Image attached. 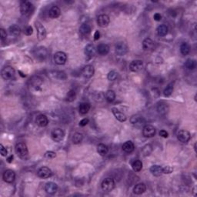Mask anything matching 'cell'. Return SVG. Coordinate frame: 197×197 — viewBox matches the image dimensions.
<instances>
[{"instance_id":"cell-1","label":"cell","mask_w":197,"mask_h":197,"mask_svg":"<svg viewBox=\"0 0 197 197\" xmlns=\"http://www.w3.org/2000/svg\"><path fill=\"white\" fill-rule=\"evenodd\" d=\"M16 152L19 158L26 160L28 158V151L27 146L24 142H19L16 146Z\"/></svg>"},{"instance_id":"cell-2","label":"cell","mask_w":197,"mask_h":197,"mask_svg":"<svg viewBox=\"0 0 197 197\" xmlns=\"http://www.w3.org/2000/svg\"><path fill=\"white\" fill-rule=\"evenodd\" d=\"M15 74H16V73H15L14 68H13L10 66H5L2 70V72H1L2 77L5 80H11V79H13L15 77Z\"/></svg>"},{"instance_id":"cell-3","label":"cell","mask_w":197,"mask_h":197,"mask_svg":"<svg viewBox=\"0 0 197 197\" xmlns=\"http://www.w3.org/2000/svg\"><path fill=\"white\" fill-rule=\"evenodd\" d=\"M35 26L36 28L37 32V38L40 41L45 40L46 37V29L44 27V25L40 22H35Z\"/></svg>"},{"instance_id":"cell-4","label":"cell","mask_w":197,"mask_h":197,"mask_svg":"<svg viewBox=\"0 0 197 197\" xmlns=\"http://www.w3.org/2000/svg\"><path fill=\"white\" fill-rule=\"evenodd\" d=\"M51 137H52V140L55 141V142H61L65 137L64 131H63V129H59V128L54 129L52 131V133H51Z\"/></svg>"},{"instance_id":"cell-5","label":"cell","mask_w":197,"mask_h":197,"mask_svg":"<svg viewBox=\"0 0 197 197\" xmlns=\"http://www.w3.org/2000/svg\"><path fill=\"white\" fill-rule=\"evenodd\" d=\"M32 10V5L30 2L23 1L20 4V13L22 16H28Z\"/></svg>"},{"instance_id":"cell-6","label":"cell","mask_w":197,"mask_h":197,"mask_svg":"<svg viewBox=\"0 0 197 197\" xmlns=\"http://www.w3.org/2000/svg\"><path fill=\"white\" fill-rule=\"evenodd\" d=\"M115 187V181L112 178H106L102 183V189L104 192H110Z\"/></svg>"},{"instance_id":"cell-7","label":"cell","mask_w":197,"mask_h":197,"mask_svg":"<svg viewBox=\"0 0 197 197\" xmlns=\"http://www.w3.org/2000/svg\"><path fill=\"white\" fill-rule=\"evenodd\" d=\"M115 51L117 55H124L128 52V46L123 42H119L118 43L116 44Z\"/></svg>"},{"instance_id":"cell-8","label":"cell","mask_w":197,"mask_h":197,"mask_svg":"<svg viewBox=\"0 0 197 197\" xmlns=\"http://www.w3.org/2000/svg\"><path fill=\"white\" fill-rule=\"evenodd\" d=\"M54 61L58 65H64L67 61L66 54L63 52H57L54 55Z\"/></svg>"},{"instance_id":"cell-9","label":"cell","mask_w":197,"mask_h":197,"mask_svg":"<svg viewBox=\"0 0 197 197\" xmlns=\"http://www.w3.org/2000/svg\"><path fill=\"white\" fill-rule=\"evenodd\" d=\"M142 134L146 138L153 137L156 135V129L151 125H146L142 129Z\"/></svg>"},{"instance_id":"cell-10","label":"cell","mask_w":197,"mask_h":197,"mask_svg":"<svg viewBox=\"0 0 197 197\" xmlns=\"http://www.w3.org/2000/svg\"><path fill=\"white\" fill-rule=\"evenodd\" d=\"M2 178L6 183H12L14 182L15 179H16V173L14 172V171L11 170V169H7L4 172Z\"/></svg>"},{"instance_id":"cell-11","label":"cell","mask_w":197,"mask_h":197,"mask_svg":"<svg viewBox=\"0 0 197 197\" xmlns=\"http://www.w3.org/2000/svg\"><path fill=\"white\" fill-rule=\"evenodd\" d=\"M177 138L180 142L185 143V142H189V140L190 139V133L188 131L182 129V130L179 131L178 134H177Z\"/></svg>"},{"instance_id":"cell-12","label":"cell","mask_w":197,"mask_h":197,"mask_svg":"<svg viewBox=\"0 0 197 197\" xmlns=\"http://www.w3.org/2000/svg\"><path fill=\"white\" fill-rule=\"evenodd\" d=\"M38 176L42 179H47L52 176V170L46 166H43L38 170Z\"/></svg>"},{"instance_id":"cell-13","label":"cell","mask_w":197,"mask_h":197,"mask_svg":"<svg viewBox=\"0 0 197 197\" xmlns=\"http://www.w3.org/2000/svg\"><path fill=\"white\" fill-rule=\"evenodd\" d=\"M110 22V19H109V16L106 14L100 15L98 16L97 18V23L98 25L101 27H106L109 24Z\"/></svg>"},{"instance_id":"cell-14","label":"cell","mask_w":197,"mask_h":197,"mask_svg":"<svg viewBox=\"0 0 197 197\" xmlns=\"http://www.w3.org/2000/svg\"><path fill=\"white\" fill-rule=\"evenodd\" d=\"M142 66H143V63L142 60H134L129 65V69L131 71L136 73V72L140 71Z\"/></svg>"},{"instance_id":"cell-15","label":"cell","mask_w":197,"mask_h":197,"mask_svg":"<svg viewBox=\"0 0 197 197\" xmlns=\"http://www.w3.org/2000/svg\"><path fill=\"white\" fill-rule=\"evenodd\" d=\"M94 67H93V66H91V65H87V66H85L82 70V75H83L85 78H91L92 76L94 75Z\"/></svg>"},{"instance_id":"cell-16","label":"cell","mask_w":197,"mask_h":197,"mask_svg":"<svg viewBox=\"0 0 197 197\" xmlns=\"http://www.w3.org/2000/svg\"><path fill=\"white\" fill-rule=\"evenodd\" d=\"M36 123L40 127H45V126H47L48 123H49V120H48V118L46 116L41 114V115H39L38 116L36 117Z\"/></svg>"},{"instance_id":"cell-17","label":"cell","mask_w":197,"mask_h":197,"mask_svg":"<svg viewBox=\"0 0 197 197\" xmlns=\"http://www.w3.org/2000/svg\"><path fill=\"white\" fill-rule=\"evenodd\" d=\"M57 189H58V186H57L56 183H52V182L47 183L46 184V186H45V190L49 194L55 193Z\"/></svg>"},{"instance_id":"cell-18","label":"cell","mask_w":197,"mask_h":197,"mask_svg":"<svg viewBox=\"0 0 197 197\" xmlns=\"http://www.w3.org/2000/svg\"><path fill=\"white\" fill-rule=\"evenodd\" d=\"M96 48L93 44H89L85 48V55L89 58H92L96 55Z\"/></svg>"},{"instance_id":"cell-19","label":"cell","mask_w":197,"mask_h":197,"mask_svg":"<svg viewBox=\"0 0 197 197\" xmlns=\"http://www.w3.org/2000/svg\"><path fill=\"white\" fill-rule=\"evenodd\" d=\"M112 113L115 116L116 119L117 120H119V122H122V123L126 121V119H127L126 118V116L122 112H120L118 109H116V108H112Z\"/></svg>"},{"instance_id":"cell-20","label":"cell","mask_w":197,"mask_h":197,"mask_svg":"<svg viewBox=\"0 0 197 197\" xmlns=\"http://www.w3.org/2000/svg\"><path fill=\"white\" fill-rule=\"evenodd\" d=\"M130 122L136 127H140L143 124L144 119L142 117L139 116H133L131 117Z\"/></svg>"},{"instance_id":"cell-21","label":"cell","mask_w":197,"mask_h":197,"mask_svg":"<svg viewBox=\"0 0 197 197\" xmlns=\"http://www.w3.org/2000/svg\"><path fill=\"white\" fill-rule=\"evenodd\" d=\"M36 56L37 59L40 60L45 59L47 55V50H46V48L44 47H40L38 49H36Z\"/></svg>"},{"instance_id":"cell-22","label":"cell","mask_w":197,"mask_h":197,"mask_svg":"<svg viewBox=\"0 0 197 197\" xmlns=\"http://www.w3.org/2000/svg\"><path fill=\"white\" fill-rule=\"evenodd\" d=\"M109 52V46L108 45L102 43L97 46V52L101 55H107Z\"/></svg>"},{"instance_id":"cell-23","label":"cell","mask_w":197,"mask_h":197,"mask_svg":"<svg viewBox=\"0 0 197 197\" xmlns=\"http://www.w3.org/2000/svg\"><path fill=\"white\" fill-rule=\"evenodd\" d=\"M122 148H123V151L126 152V153H131L134 151L135 146L132 141H127L123 144Z\"/></svg>"},{"instance_id":"cell-24","label":"cell","mask_w":197,"mask_h":197,"mask_svg":"<svg viewBox=\"0 0 197 197\" xmlns=\"http://www.w3.org/2000/svg\"><path fill=\"white\" fill-rule=\"evenodd\" d=\"M157 110L158 112L161 115H165V114L167 113L168 110H169V106H168L167 103H166L165 102L159 103L157 106Z\"/></svg>"},{"instance_id":"cell-25","label":"cell","mask_w":197,"mask_h":197,"mask_svg":"<svg viewBox=\"0 0 197 197\" xmlns=\"http://www.w3.org/2000/svg\"><path fill=\"white\" fill-rule=\"evenodd\" d=\"M60 14H61V10L58 6H52L49 9V16L52 19H56L60 16Z\"/></svg>"},{"instance_id":"cell-26","label":"cell","mask_w":197,"mask_h":197,"mask_svg":"<svg viewBox=\"0 0 197 197\" xmlns=\"http://www.w3.org/2000/svg\"><path fill=\"white\" fill-rule=\"evenodd\" d=\"M154 47V43L153 40L150 38H146L142 42V48L144 50H151Z\"/></svg>"},{"instance_id":"cell-27","label":"cell","mask_w":197,"mask_h":197,"mask_svg":"<svg viewBox=\"0 0 197 197\" xmlns=\"http://www.w3.org/2000/svg\"><path fill=\"white\" fill-rule=\"evenodd\" d=\"M150 172L155 176H160L162 174H163L162 172V167L158 165H153V166H151L150 168Z\"/></svg>"},{"instance_id":"cell-28","label":"cell","mask_w":197,"mask_h":197,"mask_svg":"<svg viewBox=\"0 0 197 197\" xmlns=\"http://www.w3.org/2000/svg\"><path fill=\"white\" fill-rule=\"evenodd\" d=\"M146 190V186L144 183H139V184L136 185L133 189V192L136 195H141L143 192H145V191Z\"/></svg>"},{"instance_id":"cell-29","label":"cell","mask_w":197,"mask_h":197,"mask_svg":"<svg viewBox=\"0 0 197 197\" xmlns=\"http://www.w3.org/2000/svg\"><path fill=\"white\" fill-rule=\"evenodd\" d=\"M108 151H109V150H108V147L106 146L105 144H99L97 146V152L100 155V156H106V154L108 153Z\"/></svg>"},{"instance_id":"cell-30","label":"cell","mask_w":197,"mask_h":197,"mask_svg":"<svg viewBox=\"0 0 197 197\" xmlns=\"http://www.w3.org/2000/svg\"><path fill=\"white\" fill-rule=\"evenodd\" d=\"M79 32L84 36L89 35L91 32V26L87 23L82 24L79 28Z\"/></svg>"},{"instance_id":"cell-31","label":"cell","mask_w":197,"mask_h":197,"mask_svg":"<svg viewBox=\"0 0 197 197\" xmlns=\"http://www.w3.org/2000/svg\"><path fill=\"white\" fill-rule=\"evenodd\" d=\"M157 34L159 36H165L168 33V27L165 25H160L157 28Z\"/></svg>"},{"instance_id":"cell-32","label":"cell","mask_w":197,"mask_h":197,"mask_svg":"<svg viewBox=\"0 0 197 197\" xmlns=\"http://www.w3.org/2000/svg\"><path fill=\"white\" fill-rule=\"evenodd\" d=\"M9 32L11 36H18L20 34L21 29L17 25H13L9 27Z\"/></svg>"},{"instance_id":"cell-33","label":"cell","mask_w":197,"mask_h":197,"mask_svg":"<svg viewBox=\"0 0 197 197\" xmlns=\"http://www.w3.org/2000/svg\"><path fill=\"white\" fill-rule=\"evenodd\" d=\"M51 76H53L54 78L56 79H60V80H64L66 79V75L64 72L61 71H54L50 73Z\"/></svg>"},{"instance_id":"cell-34","label":"cell","mask_w":197,"mask_h":197,"mask_svg":"<svg viewBox=\"0 0 197 197\" xmlns=\"http://www.w3.org/2000/svg\"><path fill=\"white\" fill-rule=\"evenodd\" d=\"M90 109V105L87 103H82L79 105V111L81 114L85 115V114L88 113V112Z\"/></svg>"},{"instance_id":"cell-35","label":"cell","mask_w":197,"mask_h":197,"mask_svg":"<svg viewBox=\"0 0 197 197\" xmlns=\"http://www.w3.org/2000/svg\"><path fill=\"white\" fill-rule=\"evenodd\" d=\"M105 96H106V100L109 103H112L116 99V93L113 90H108L106 93Z\"/></svg>"},{"instance_id":"cell-36","label":"cell","mask_w":197,"mask_h":197,"mask_svg":"<svg viewBox=\"0 0 197 197\" xmlns=\"http://www.w3.org/2000/svg\"><path fill=\"white\" fill-rule=\"evenodd\" d=\"M180 52L183 55H186L190 52V46L188 43H183L180 46Z\"/></svg>"},{"instance_id":"cell-37","label":"cell","mask_w":197,"mask_h":197,"mask_svg":"<svg viewBox=\"0 0 197 197\" xmlns=\"http://www.w3.org/2000/svg\"><path fill=\"white\" fill-rule=\"evenodd\" d=\"M82 139H83V136L82 133H76L73 134V138H72V141L74 144H79L82 142Z\"/></svg>"},{"instance_id":"cell-38","label":"cell","mask_w":197,"mask_h":197,"mask_svg":"<svg viewBox=\"0 0 197 197\" xmlns=\"http://www.w3.org/2000/svg\"><path fill=\"white\" fill-rule=\"evenodd\" d=\"M132 167L135 172H139L142 169V162L140 160H135L132 164Z\"/></svg>"},{"instance_id":"cell-39","label":"cell","mask_w":197,"mask_h":197,"mask_svg":"<svg viewBox=\"0 0 197 197\" xmlns=\"http://www.w3.org/2000/svg\"><path fill=\"white\" fill-rule=\"evenodd\" d=\"M185 66H186V67L188 70H192L196 67V62H195V60L189 59H187V61L186 62V63H185Z\"/></svg>"},{"instance_id":"cell-40","label":"cell","mask_w":197,"mask_h":197,"mask_svg":"<svg viewBox=\"0 0 197 197\" xmlns=\"http://www.w3.org/2000/svg\"><path fill=\"white\" fill-rule=\"evenodd\" d=\"M76 92H75L73 89H71L68 92V93H67L66 100L68 102H73L75 100H76Z\"/></svg>"},{"instance_id":"cell-41","label":"cell","mask_w":197,"mask_h":197,"mask_svg":"<svg viewBox=\"0 0 197 197\" xmlns=\"http://www.w3.org/2000/svg\"><path fill=\"white\" fill-rule=\"evenodd\" d=\"M173 93V85L172 83L169 84V85L166 86V88L164 89L163 93L165 96H169L172 95V93Z\"/></svg>"},{"instance_id":"cell-42","label":"cell","mask_w":197,"mask_h":197,"mask_svg":"<svg viewBox=\"0 0 197 197\" xmlns=\"http://www.w3.org/2000/svg\"><path fill=\"white\" fill-rule=\"evenodd\" d=\"M118 77V73L116 71H110L108 74L107 78L109 81H115Z\"/></svg>"},{"instance_id":"cell-43","label":"cell","mask_w":197,"mask_h":197,"mask_svg":"<svg viewBox=\"0 0 197 197\" xmlns=\"http://www.w3.org/2000/svg\"><path fill=\"white\" fill-rule=\"evenodd\" d=\"M152 150H152V146L150 145L145 146L143 147V149H142V152H143L145 156H149V155L151 153Z\"/></svg>"},{"instance_id":"cell-44","label":"cell","mask_w":197,"mask_h":197,"mask_svg":"<svg viewBox=\"0 0 197 197\" xmlns=\"http://www.w3.org/2000/svg\"><path fill=\"white\" fill-rule=\"evenodd\" d=\"M162 172L164 174H170L171 172H173V168L172 166H166L165 167H162Z\"/></svg>"},{"instance_id":"cell-45","label":"cell","mask_w":197,"mask_h":197,"mask_svg":"<svg viewBox=\"0 0 197 197\" xmlns=\"http://www.w3.org/2000/svg\"><path fill=\"white\" fill-rule=\"evenodd\" d=\"M55 156H56V154L52 151H48L45 153V157L48 158V159H53Z\"/></svg>"},{"instance_id":"cell-46","label":"cell","mask_w":197,"mask_h":197,"mask_svg":"<svg viewBox=\"0 0 197 197\" xmlns=\"http://www.w3.org/2000/svg\"><path fill=\"white\" fill-rule=\"evenodd\" d=\"M24 32H25V34L26 36H31L32 34V32H33V29H32V28L30 25H28V26H27L26 28H25Z\"/></svg>"},{"instance_id":"cell-47","label":"cell","mask_w":197,"mask_h":197,"mask_svg":"<svg viewBox=\"0 0 197 197\" xmlns=\"http://www.w3.org/2000/svg\"><path fill=\"white\" fill-rule=\"evenodd\" d=\"M0 153H1V155L2 156H6L7 154H8V151H7L6 149L3 146L2 144L0 145Z\"/></svg>"},{"instance_id":"cell-48","label":"cell","mask_w":197,"mask_h":197,"mask_svg":"<svg viewBox=\"0 0 197 197\" xmlns=\"http://www.w3.org/2000/svg\"><path fill=\"white\" fill-rule=\"evenodd\" d=\"M0 36H1V40H4L5 39H6V32L5 29H3V28H1V29H0Z\"/></svg>"},{"instance_id":"cell-49","label":"cell","mask_w":197,"mask_h":197,"mask_svg":"<svg viewBox=\"0 0 197 197\" xmlns=\"http://www.w3.org/2000/svg\"><path fill=\"white\" fill-rule=\"evenodd\" d=\"M159 134L161 137H163V138H167L168 136H169V133H168L166 130H163V129L159 132Z\"/></svg>"},{"instance_id":"cell-50","label":"cell","mask_w":197,"mask_h":197,"mask_svg":"<svg viewBox=\"0 0 197 197\" xmlns=\"http://www.w3.org/2000/svg\"><path fill=\"white\" fill-rule=\"evenodd\" d=\"M89 120L88 119H82L80 122H79V126H86V125L89 123Z\"/></svg>"},{"instance_id":"cell-51","label":"cell","mask_w":197,"mask_h":197,"mask_svg":"<svg viewBox=\"0 0 197 197\" xmlns=\"http://www.w3.org/2000/svg\"><path fill=\"white\" fill-rule=\"evenodd\" d=\"M153 18H154V19L156 21H160L161 19H162V16H161L159 13H156V14H154V16H153Z\"/></svg>"},{"instance_id":"cell-52","label":"cell","mask_w":197,"mask_h":197,"mask_svg":"<svg viewBox=\"0 0 197 197\" xmlns=\"http://www.w3.org/2000/svg\"><path fill=\"white\" fill-rule=\"evenodd\" d=\"M100 38V32L97 30V31H96V32H95L94 34V40H98Z\"/></svg>"},{"instance_id":"cell-53","label":"cell","mask_w":197,"mask_h":197,"mask_svg":"<svg viewBox=\"0 0 197 197\" xmlns=\"http://www.w3.org/2000/svg\"><path fill=\"white\" fill-rule=\"evenodd\" d=\"M13 159V155H11V156H10L9 157L7 158V162H9V163H10V162H12Z\"/></svg>"}]
</instances>
